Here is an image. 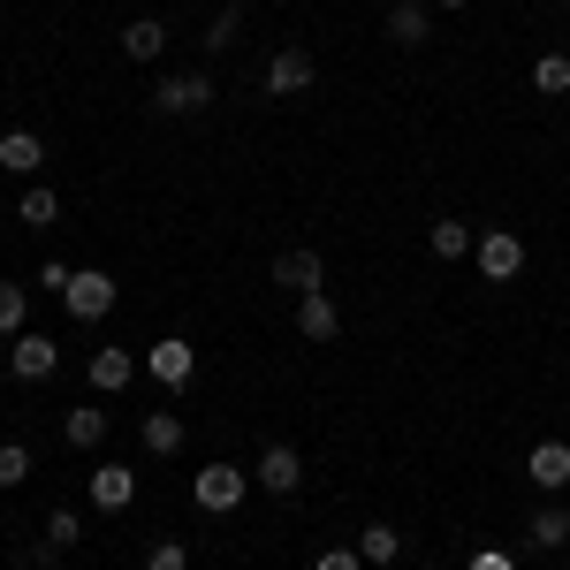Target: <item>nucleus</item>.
<instances>
[{"label":"nucleus","mask_w":570,"mask_h":570,"mask_svg":"<svg viewBox=\"0 0 570 570\" xmlns=\"http://www.w3.org/2000/svg\"><path fill=\"white\" fill-rule=\"evenodd\" d=\"M244 494H252V472H244V464H206V472L190 480V502H198L206 518H228V510H244Z\"/></svg>","instance_id":"obj_1"},{"label":"nucleus","mask_w":570,"mask_h":570,"mask_svg":"<svg viewBox=\"0 0 570 570\" xmlns=\"http://www.w3.org/2000/svg\"><path fill=\"white\" fill-rule=\"evenodd\" d=\"M320 85V61H312V46H274L266 53V99H297V91Z\"/></svg>","instance_id":"obj_2"},{"label":"nucleus","mask_w":570,"mask_h":570,"mask_svg":"<svg viewBox=\"0 0 570 570\" xmlns=\"http://www.w3.org/2000/svg\"><path fill=\"white\" fill-rule=\"evenodd\" d=\"M115 297H122V289H115V274H107V266H77V274H69V289H61L69 320H107Z\"/></svg>","instance_id":"obj_3"},{"label":"nucleus","mask_w":570,"mask_h":570,"mask_svg":"<svg viewBox=\"0 0 570 570\" xmlns=\"http://www.w3.org/2000/svg\"><path fill=\"white\" fill-rule=\"evenodd\" d=\"M472 259H480L487 282H518V274H525V236H518V228H480Z\"/></svg>","instance_id":"obj_4"},{"label":"nucleus","mask_w":570,"mask_h":570,"mask_svg":"<svg viewBox=\"0 0 570 570\" xmlns=\"http://www.w3.org/2000/svg\"><path fill=\"white\" fill-rule=\"evenodd\" d=\"M153 107H160V115H206V107H214V77H206V69H183V77H160V91H153Z\"/></svg>","instance_id":"obj_5"},{"label":"nucleus","mask_w":570,"mask_h":570,"mask_svg":"<svg viewBox=\"0 0 570 570\" xmlns=\"http://www.w3.org/2000/svg\"><path fill=\"white\" fill-rule=\"evenodd\" d=\"M252 487H266V494H297V487H305V456H297L289 441H266L259 464H252Z\"/></svg>","instance_id":"obj_6"},{"label":"nucleus","mask_w":570,"mask_h":570,"mask_svg":"<svg viewBox=\"0 0 570 570\" xmlns=\"http://www.w3.org/2000/svg\"><path fill=\"white\" fill-rule=\"evenodd\" d=\"M145 373H153L160 389H190V373H198V351H190L183 335H160V343L145 351Z\"/></svg>","instance_id":"obj_7"},{"label":"nucleus","mask_w":570,"mask_h":570,"mask_svg":"<svg viewBox=\"0 0 570 570\" xmlns=\"http://www.w3.org/2000/svg\"><path fill=\"white\" fill-rule=\"evenodd\" d=\"M525 480L556 502V494H570V441H532V456H525Z\"/></svg>","instance_id":"obj_8"},{"label":"nucleus","mask_w":570,"mask_h":570,"mask_svg":"<svg viewBox=\"0 0 570 570\" xmlns=\"http://www.w3.org/2000/svg\"><path fill=\"white\" fill-rule=\"evenodd\" d=\"M53 365H61V343H53V335H31V327H23V335L8 343V373H16V381H46Z\"/></svg>","instance_id":"obj_9"},{"label":"nucleus","mask_w":570,"mask_h":570,"mask_svg":"<svg viewBox=\"0 0 570 570\" xmlns=\"http://www.w3.org/2000/svg\"><path fill=\"white\" fill-rule=\"evenodd\" d=\"M85 381H91L99 395H122V389L137 381V351H122V343H107V351H91Z\"/></svg>","instance_id":"obj_10"},{"label":"nucleus","mask_w":570,"mask_h":570,"mask_svg":"<svg viewBox=\"0 0 570 570\" xmlns=\"http://www.w3.org/2000/svg\"><path fill=\"white\" fill-rule=\"evenodd\" d=\"M130 502H137V472L130 464H91V510L115 518V510H130Z\"/></svg>","instance_id":"obj_11"},{"label":"nucleus","mask_w":570,"mask_h":570,"mask_svg":"<svg viewBox=\"0 0 570 570\" xmlns=\"http://www.w3.org/2000/svg\"><path fill=\"white\" fill-rule=\"evenodd\" d=\"M0 168L31 183V176L46 168V137H39V130H0Z\"/></svg>","instance_id":"obj_12"},{"label":"nucleus","mask_w":570,"mask_h":570,"mask_svg":"<svg viewBox=\"0 0 570 570\" xmlns=\"http://www.w3.org/2000/svg\"><path fill=\"white\" fill-rule=\"evenodd\" d=\"M297 335H305V343H335V335H343V312H335V297H327V289L297 297Z\"/></svg>","instance_id":"obj_13"},{"label":"nucleus","mask_w":570,"mask_h":570,"mask_svg":"<svg viewBox=\"0 0 570 570\" xmlns=\"http://www.w3.org/2000/svg\"><path fill=\"white\" fill-rule=\"evenodd\" d=\"M320 282H327V259H320V252H282V259H274V289H297V297H312Z\"/></svg>","instance_id":"obj_14"},{"label":"nucleus","mask_w":570,"mask_h":570,"mask_svg":"<svg viewBox=\"0 0 570 570\" xmlns=\"http://www.w3.org/2000/svg\"><path fill=\"white\" fill-rule=\"evenodd\" d=\"M389 39L395 46H426L434 39V8H426V0H389Z\"/></svg>","instance_id":"obj_15"},{"label":"nucleus","mask_w":570,"mask_h":570,"mask_svg":"<svg viewBox=\"0 0 570 570\" xmlns=\"http://www.w3.org/2000/svg\"><path fill=\"white\" fill-rule=\"evenodd\" d=\"M122 53H130L137 69H145V61H160V53H168V23H160V16H137V23H122Z\"/></svg>","instance_id":"obj_16"},{"label":"nucleus","mask_w":570,"mask_h":570,"mask_svg":"<svg viewBox=\"0 0 570 570\" xmlns=\"http://www.w3.org/2000/svg\"><path fill=\"white\" fill-rule=\"evenodd\" d=\"M525 540L532 548H570V510L563 502H540V510L525 518Z\"/></svg>","instance_id":"obj_17"},{"label":"nucleus","mask_w":570,"mask_h":570,"mask_svg":"<svg viewBox=\"0 0 570 570\" xmlns=\"http://www.w3.org/2000/svg\"><path fill=\"white\" fill-rule=\"evenodd\" d=\"M61 441H69V449H99V441H107V411H91V403L61 411Z\"/></svg>","instance_id":"obj_18"},{"label":"nucleus","mask_w":570,"mask_h":570,"mask_svg":"<svg viewBox=\"0 0 570 570\" xmlns=\"http://www.w3.org/2000/svg\"><path fill=\"white\" fill-rule=\"evenodd\" d=\"M472 244H480V228H464V220H434L426 228V252L434 259H472Z\"/></svg>","instance_id":"obj_19"},{"label":"nucleus","mask_w":570,"mask_h":570,"mask_svg":"<svg viewBox=\"0 0 570 570\" xmlns=\"http://www.w3.org/2000/svg\"><path fill=\"white\" fill-rule=\"evenodd\" d=\"M23 327H31V289H23V282H0V335L16 343Z\"/></svg>","instance_id":"obj_20"},{"label":"nucleus","mask_w":570,"mask_h":570,"mask_svg":"<svg viewBox=\"0 0 570 570\" xmlns=\"http://www.w3.org/2000/svg\"><path fill=\"white\" fill-rule=\"evenodd\" d=\"M145 449H153V456H176L183 449V419L176 411H145Z\"/></svg>","instance_id":"obj_21"},{"label":"nucleus","mask_w":570,"mask_h":570,"mask_svg":"<svg viewBox=\"0 0 570 570\" xmlns=\"http://www.w3.org/2000/svg\"><path fill=\"white\" fill-rule=\"evenodd\" d=\"M357 556H365V563H395V556H403V532L395 525H365L357 532Z\"/></svg>","instance_id":"obj_22"},{"label":"nucleus","mask_w":570,"mask_h":570,"mask_svg":"<svg viewBox=\"0 0 570 570\" xmlns=\"http://www.w3.org/2000/svg\"><path fill=\"white\" fill-rule=\"evenodd\" d=\"M532 91L563 99V91H570V53H540V61H532Z\"/></svg>","instance_id":"obj_23"},{"label":"nucleus","mask_w":570,"mask_h":570,"mask_svg":"<svg viewBox=\"0 0 570 570\" xmlns=\"http://www.w3.org/2000/svg\"><path fill=\"white\" fill-rule=\"evenodd\" d=\"M61 220V198L46 183H23V228H53Z\"/></svg>","instance_id":"obj_24"},{"label":"nucleus","mask_w":570,"mask_h":570,"mask_svg":"<svg viewBox=\"0 0 570 570\" xmlns=\"http://www.w3.org/2000/svg\"><path fill=\"white\" fill-rule=\"evenodd\" d=\"M31 472H39V456H31L23 441H0V487H23Z\"/></svg>","instance_id":"obj_25"},{"label":"nucleus","mask_w":570,"mask_h":570,"mask_svg":"<svg viewBox=\"0 0 570 570\" xmlns=\"http://www.w3.org/2000/svg\"><path fill=\"white\" fill-rule=\"evenodd\" d=\"M77 540H85V518L77 510H53L46 518V548H77Z\"/></svg>","instance_id":"obj_26"},{"label":"nucleus","mask_w":570,"mask_h":570,"mask_svg":"<svg viewBox=\"0 0 570 570\" xmlns=\"http://www.w3.org/2000/svg\"><path fill=\"white\" fill-rule=\"evenodd\" d=\"M145 570H190V548L183 540H153L145 548Z\"/></svg>","instance_id":"obj_27"},{"label":"nucleus","mask_w":570,"mask_h":570,"mask_svg":"<svg viewBox=\"0 0 570 570\" xmlns=\"http://www.w3.org/2000/svg\"><path fill=\"white\" fill-rule=\"evenodd\" d=\"M312 570H365V556H357V548H320Z\"/></svg>","instance_id":"obj_28"},{"label":"nucleus","mask_w":570,"mask_h":570,"mask_svg":"<svg viewBox=\"0 0 570 570\" xmlns=\"http://www.w3.org/2000/svg\"><path fill=\"white\" fill-rule=\"evenodd\" d=\"M228 39H236V8H220V16H214V31H206V53H220Z\"/></svg>","instance_id":"obj_29"},{"label":"nucleus","mask_w":570,"mask_h":570,"mask_svg":"<svg viewBox=\"0 0 570 570\" xmlns=\"http://www.w3.org/2000/svg\"><path fill=\"white\" fill-rule=\"evenodd\" d=\"M472 570H518V556H510V548H480V556H472Z\"/></svg>","instance_id":"obj_30"},{"label":"nucleus","mask_w":570,"mask_h":570,"mask_svg":"<svg viewBox=\"0 0 570 570\" xmlns=\"http://www.w3.org/2000/svg\"><path fill=\"white\" fill-rule=\"evenodd\" d=\"M69 274H77V266H61V259H46V266H39V289H69Z\"/></svg>","instance_id":"obj_31"},{"label":"nucleus","mask_w":570,"mask_h":570,"mask_svg":"<svg viewBox=\"0 0 570 570\" xmlns=\"http://www.w3.org/2000/svg\"><path fill=\"white\" fill-rule=\"evenodd\" d=\"M426 8H449V16H456V8H472V0H426Z\"/></svg>","instance_id":"obj_32"}]
</instances>
